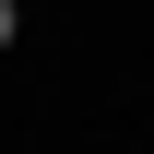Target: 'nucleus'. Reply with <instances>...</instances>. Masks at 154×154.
Returning a JSON list of instances; mask_svg holds the SVG:
<instances>
[{"label": "nucleus", "instance_id": "1", "mask_svg": "<svg viewBox=\"0 0 154 154\" xmlns=\"http://www.w3.org/2000/svg\"><path fill=\"white\" fill-rule=\"evenodd\" d=\"M12 36H24V0H0V48H12Z\"/></svg>", "mask_w": 154, "mask_h": 154}]
</instances>
